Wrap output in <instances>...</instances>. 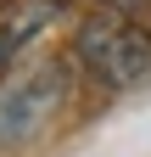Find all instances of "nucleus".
<instances>
[{
    "label": "nucleus",
    "instance_id": "nucleus-1",
    "mask_svg": "<svg viewBox=\"0 0 151 157\" xmlns=\"http://www.w3.org/2000/svg\"><path fill=\"white\" fill-rule=\"evenodd\" d=\"M73 95V73L56 56H39V62H23L0 78V151L34 146L39 135L62 118Z\"/></svg>",
    "mask_w": 151,
    "mask_h": 157
},
{
    "label": "nucleus",
    "instance_id": "nucleus-2",
    "mask_svg": "<svg viewBox=\"0 0 151 157\" xmlns=\"http://www.w3.org/2000/svg\"><path fill=\"white\" fill-rule=\"evenodd\" d=\"M79 62L118 95L151 90V28H140L129 11H95L73 34Z\"/></svg>",
    "mask_w": 151,
    "mask_h": 157
},
{
    "label": "nucleus",
    "instance_id": "nucleus-3",
    "mask_svg": "<svg viewBox=\"0 0 151 157\" xmlns=\"http://www.w3.org/2000/svg\"><path fill=\"white\" fill-rule=\"evenodd\" d=\"M56 0H0V62H11L34 34H45Z\"/></svg>",
    "mask_w": 151,
    "mask_h": 157
},
{
    "label": "nucleus",
    "instance_id": "nucleus-4",
    "mask_svg": "<svg viewBox=\"0 0 151 157\" xmlns=\"http://www.w3.org/2000/svg\"><path fill=\"white\" fill-rule=\"evenodd\" d=\"M95 6H101V11H134L140 0H95Z\"/></svg>",
    "mask_w": 151,
    "mask_h": 157
}]
</instances>
